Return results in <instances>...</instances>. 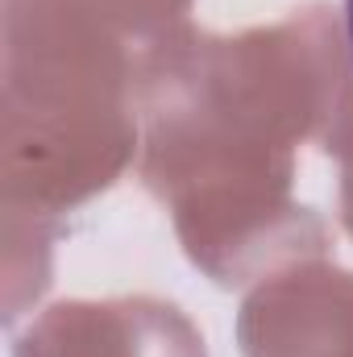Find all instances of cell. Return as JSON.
Segmentation results:
<instances>
[{
	"label": "cell",
	"instance_id": "cell-1",
	"mask_svg": "<svg viewBox=\"0 0 353 357\" xmlns=\"http://www.w3.org/2000/svg\"><path fill=\"white\" fill-rule=\"evenodd\" d=\"M345 33H350V54H353V0H345Z\"/></svg>",
	"mask_w": 353,
	"mask_h": 357
}]
</instances>
